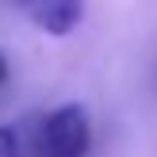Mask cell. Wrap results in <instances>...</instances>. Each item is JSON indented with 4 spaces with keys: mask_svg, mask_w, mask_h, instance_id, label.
<instances>
[{
    "mask_svg": "<svg viewBox=\"0 0 157 157\" xmlns=\"http://www.w3.org/2000/svg\"><path fill=\"white\" fill-rule=\"evenodd\" d=\"M8 81H12V61H8V54L0 50V92L8 88Z\"/></svg>",
    "mask_w": 157,
    "mask_h": 157,
    "instance_id": "cell-4",
    "label": "cell"
},
{
    "mask_svg": "<svg viewBox=\"0 0 157 157\" xmlns=\"http://www.w3.org/2000/svg\"><path fill=\"white\" fill-rule=\"evenodd\" d=\"M0 157H23V142L15 127H0Z\"/></svg>",
    "mask_w": 157,
    "mask_h": 157,
    "instance_id": "cell-3",
    "label": "cell"
},
{
    "mask_svg": "<svg viewBox=\"0 0 157 157\" xmlns=\"http://www.w3.org/2000/svg\"><path fill=\"white\" fill-rule=\"evenodd\" d=\"M92 150V119L84 104H58L35 127L31 153L35 157H88Z\"/></svg>",
    "mask_w": 157,
    "mask_h": 157,
    "instance_id": "cell-1",
    "label": "cell"
},
{
    "mask_svg": "<svg viewBox=\"0 0 157 157\" xmlns=\"http://www.w3.org/2000/svg\"><path fill=\"white\" fill-rule=\"evenodd\" d=\"M15 8L54 38L73 35L84 19V0H15Z\"/></svg>",
    "mask_w": 157,
    "mask_h": 157,
    "instance_id": "cell-2",
    "label": "cell"
}]
</instances>
